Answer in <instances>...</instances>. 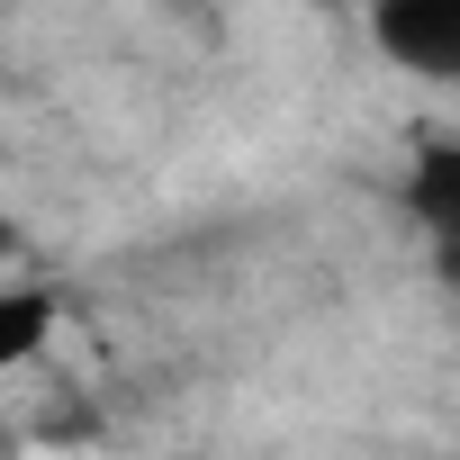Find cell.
Masks as SVG:
<instances>
[{"instance_id":"277c9868","label":"cell","mask_w":460,"mask_h":460,"mask_svg":"<svg viewBox=\"0 0 460 460\" xmlns=\"http://www.w3.org/2000/svg\"><path fill=\"white\" fill-rule=\"evenodd\" d=\"M19 244H28V235H19V217H10V199H0V262H19Z\"/></svg>"},{"instance_id":"6da1fadb","label":"cell","mask_w":460,"mask_h":460,"mask_svg":"<svg viewBox=\"0 0 460 460\" xmlns=\"http://www.w3.org/2000/svg\"><path fill=\"white\" fill-rule=\"evenodd\" d=\"M370 37L397 73L451 82L460 73V0H370Z\"/></svg>"},{"instance_id":"5b68a950","label":"cell","mask_w":460,"mask_h":460,"mask_svg":"<svg viewBox=\"0 0 460 460\" xmlns=\"http://www.w3.org/2000/svg\"><path fill=\"white\" fill-rule=\"evenodd\" d=\"M0 460H10V433H0Z\"/></svg>"},{"instance_id":"7a4b0ae2","label":"cell","mask_w":460,"mask_h":460,"mask_svg":"<svg viewBox=\"0 0 460 460\" xmlns=\"http://www.w3.org/2000/svg\"><path fill=\"white\" fill-rule=\"evenodd\" d=\"M55 325H64L55 289H37V280H0V379L28 370V361L55 343Z\"/></svg>"},{"instance_id":"3957f363","label":"cell","mask_w":460,"mask_h":460,"mask_svg":"<svg viewBox=\"0 0 460 460\" xmlns=\"http://www.w3.org/2000/svg\"><path fill=\"white\" fill-rule=\"evenodd\" d=\"M415 217H433V226H451V199H460V145L451 136H433L424 145V163H415Z\"/></svg>"}]
</instances>
